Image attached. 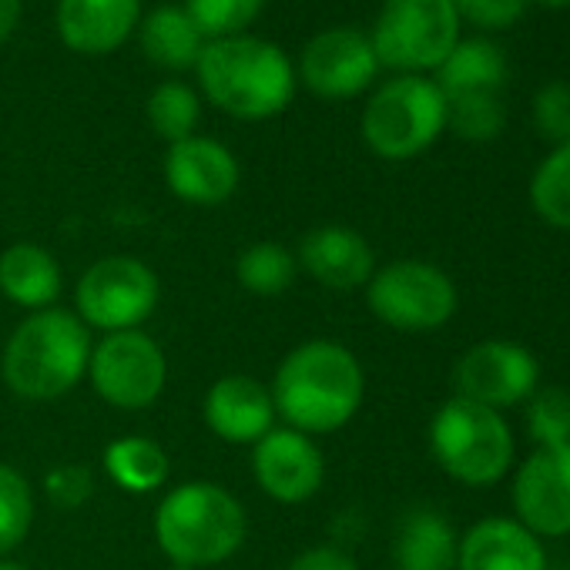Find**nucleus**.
Returning a JSON list of instances; mask_svg holds the SVG:
<instances>
[{
  "mask_svg": "<svg viewBox=\"0 0 570 570\" xmlns=\"http://www.w3.org/2000/svg\"><path fill=\"white\" fill-rule=\"evenodd\" d=\"M517 520L537 537L570 533V443L537 446L513 476Z\"/></svg>",
  "mask_w": 570,
  "mask_h": 570,
  "instance_id": "nucleus-13",
  "label": "nucleus"
},
{
  "mask_svg": "<svg viewBox=\"0 0 570 570\" xmlns=\"http://www.w3.org/2000/svg\"><path fill=\"white\" fill-rule=\"evenodd\" d=\"M35 523V493L21 470L0 463V557L24 543Z\"/></svg>",
  "mask_w": 570,
  "mask_h": 570,
  "instance_id": "nucleus-28",
  "label": "nucleus"
},
{
  "mask_svg": "<svg viewBox=\"0 0 570 570\" xmlns=\"http://www.w3.org/2000/svg\"><path fill=\"white\" fill-rule=\"evenodd\" d=\"M453 383H456V396L500 413L533 396L540 383V363L520 343L487 340L460 356L453 370Z\"/></svg>",
  "mask_w": 570,
  "mask_h": 570,
  "instance_id": "nucleus-11",
  "label": "nucleus"
},
{
  "mask_svg": "<svg viewBox=\"0 0 570 570\" xmlns=\"http://www.w3.org/2000/svg\"><path fill=\"white\" fill-rule=\"evenodd\" d=\"M296 262L309 272V278H316L320 285L336 289V293L360 289V285H366L376 272V255H373L370 242L346 225L313 228L303 238Z\"/></svg>",
  "mask_w": 570,
  "mask_h": 570,
  "instance_id": "nucleus-17",
  "label": "nucleus"
},
{
  "mask_svg": "<svg viewBox=\"0 0 570 570\" xmlns=\"http://www.w3.org/2000/svg\"><path fill=\"white\" fill-rule=\"evenodd\" d=\"M299 275L296 255L278 242H255L235 258V278L252 296H282Z\"/></svg>",
  "mask_w": 570,
  "mask_h": 570,
  "instance_id": "nucleus-25",
  "label": "nucleus"
},
{
  "mask_svg": "<svg viewBox=\"0 0 570 570\" xmlns=\"http://www.w3.org/2000/svg\"><path fill=\"white\" fill-rule=\"evenodd\" d=\"M446 128V98L423 75L386 81L363 111V138L386 161L423 155Z\"/></svg>",
  "mask_w": 570,
  "mask_h": 570,
  "instance_id": "nucleus-6",
  "label": "nucleus"
},
{
  "mask_svg": "<svg viewBox=\"0 0 570 570\" xmlns=\"http://www.w3.org/2000/svg\"><path fill=\"white\" fill-rule=\"evenodd\" d=\"M252 473L265 497L278 503H306L326 480V460L313 436L289 426H272L252 446Z\"/></svg>",
  "mask_w": 570,
  "mask_h": 570,
  "instance_id": "nucleus-14",
  "label": "nucleus"
},
{
  "mask_svg": "<svg viewBox=\"0 0 570 570\" xmlns=\"http://www.w3.org/2000/svg\"><path fill=\"white\" fill-rule=\"evenodd\" d=\"M265 0H185V14L202 31L205 41L245 35V28L262 14Z\"/></svg>",
  "mask_w": 570,
  "mask_h": 570,
  "instance_id": "nucleus-29",
  "label": "nucleus"
},
{
  "mask_svg": "<svg viewBox=\"0 0 570 570\" xmlns=\"http://www.w3.org/2000/svg\"><path fill=\"white\" fill-rule=\"evenodd\" d=\"M456 550L460 537L436 510L406 513L393 540L396 570H456Z\"/></svg>",
  "mask_w": 570,
  "mask_h": 570,
  "instance_id": "nucleus-22",
  "label": "nucleus"
},
{
  "mask_svg": "<svg viewBox=\"0 0 570 570\" xmlns=\"http://www.w3.org/2000/svg\"><path fill=\"white\" fill-rule=\"evenodd\" d=\"M430 450L456 483L493 487L513 463V433L497 410L453 396L430 423Z\"/></svg>",
  "mask_w": 570,
  "mask_h": 570,
  "instance_id": "nucleus-5",
  "label": "nucleus"
},
{
  "mask_svg": "<svg viewBox=\"0 0 570 570\" xmlns=\"http://www.w3.org/2000/svg\"><path fill=\"white\" fill-rule=\"evenodd\" d=\"M540 4H547V8H567L570 0H540Z\"/></svg>",
  "mask_w": 570,
  "mask_h": 570,
  "instance_id": "nucleus-38",
  "label": "nucleus"
},
{
  "mask_svg": "<svg viewBox=\"0 0 570 570\" xmlns=\"http://www.w3.org/2000/svg\"><path fill=\"white\" fill-rule=\"evenodd\" d=\"M158 293V275L145 262L131 255H108L81 275L75 289V316L105 336L138 330L155 313Z\"/></svg>",
  "mask_w": 570,
  "mask_h": 570,
  "instance_id": "nucleus-9",
  "label": "nucleus"
},
{
  "mask_svg": "<svg viewBox=\"0 0 570 570\" xmlns=\"http://www.w3.org/2000/svg\"><path fill=\"white\" fill-rule=\"evenodd\" d=\"M168 570H195V567H168Z\"/></svg>",
  "mask_w": 570,
  "mask_h": 570,
  "instance_id": "nucleus-39",
  "label": "nucleus"
},
{
  "mask_svg": "<svg viewBox=\"0 0 570 570\" xmlns=\"http://www.w3.org/2000/svg\"><path fill=\"white\" fill-rule=\"evenodd\" d=\"M285 570H360V567L346 550L323 543V547H309L299 557H293V563Z\"/></svg>",
  "mask_w": 570,
  "mask_h": 570,
  "instance_id": "nucleus-35",
  "label": "nucleus"
},
{
  "mask_svg": "<svg viewBox=\"0 0 570 570\" xmlns=\"http://www.w3.org/2000/svg\"><path fill=\"white\" fill-rule=\"evenodd\" d=\"M460 18L480 28H510L520 21L527 0H450Z\"/></svg>",
  "mask_w": 570,
  "mask_h": 570,
  "instance_id": "nucleus-33",
  "label": "nucleus"
},
{
  "mask_svg": "<svg viewBox=\"0 0 570 570\" xmlns=\"http://www.w3.org/2000/svg\"><path fill=\"white\" fill-rule=\"evenodd\" d=\"M376 71L380 61L373 41L353 28H333L316 35L299 58L303 85L326 101H346L363 95L373 85Z\"/></svg>",
  "mask_w": 570,
  "mask_h": 570,
  "instance_id": "nucleus-12",
  "label": "nucleus"
},
{
  "mask_svg": "<svg viewBox=\"0 0 570 570\" xmlns=\"http://www.w3.org/2000/svg\"><path fill=\"white\" fill-rule=\"evenodd\" d=\"M205 426L235 446H255L275 426V403L265 383L255 376H222L208 386L202 403Z\"/></svg>",
  "mask_w": 570,
  "mask_h": 570,
  "instance_id": "nucleus-16",
  "label": "nucleus"
},
{
  "mask_svg": "<svg viewBox=\"0 0 570 570\" xmlns=\"http://www.w3.org/2000/svg\"><path fill=\"white\" fill-rule=\"evenodd\" d=\"M195 71L205 98L242 121L275 118L296 95L293 61L282 55V48L252 35L205 41Z\"/></svg>",
  "mask_w": 570,
  "mask_h": 570,
  "instance_id": "nucleus-2",
  "label": "nucleus"
},
{
  "mask_svg": "<svg viewBox=\"0 0 570 570\" xmlns=\"http://www.w3.org/2000/svg\"><path fill=\"white\" fill-rule=\"evenodd\" d=\"M45 487H48V497H51L55 507L75 510L91 497L95 480H91V470H85V466H58V470L48 473Z\"/></svg>",
  "mask_w": 570,
  "mask_h": 570,
  "instance_id": "nucleus-34",
  "label": "nucleus"
},
{
  "mask_svg": "<svg viewBox=\"0 0 570 570\" xmlns=\"http://www.w3.org/2000/svg\"><path fill=\"white\" fill-rule=\"evenodd\" d=\"M527 430L537 446L570 443V393L560 386L533 390L527 406Z\"/></svg>",
  "mask_w": 570,
  "mask_h": 570,
  "instance_id": "nucleus-31",
  "label": "nucleus"
},
{
  "mask_svg": "<svg viewBox=\"0 0 570 570\" xmlns=\"http://www.w3.org/2000/svg\"><path fill=\"white\" fill-rule=\"evenodd\" d=\"M245 510L235 493L212 480H188L165 493L155 510V540L175 567H212L245 543Z\"/></svg>",
  "mask_w": 570,
  "mask_h": 570,
  "instance_id": "nucleus-4",
  "label": "nucleus"
},
{
  "mask_svg": "<svg viewBox=\"0 0 570 570\" xmlns=\"http://www.w3.org/2000/svg\"><path fill=\"white\" fill-rule=\"evenodd\" d=\"M202 48H205V38L191 24L185 8L165 4V8H155L141 21V51L158 68H168V71L195 68L202 58Z\"/></svg>",
  "mask_w": 570,
  "mask_h": 570,
  "instance_id": "nucleus-23",
  "label": "nucleus"
},
{
  "mask_svg": "<svg viewBox=\"0 0 570 570\" xmlns=\"http://www.w3.org/2000/svg\"><path fill=\"white\" fill-rule=\"evenodd\" d=\"M105 470L125 493H151L168 480V453L148 436H121L105 446Z\"/></svg>",
  "mask_w": 570,
  "mask_h": 570,
  "instance_id": "nucleus-24",
  "label": "nucleus"
},
{
  "mask_svg": "<svg viewBox=\"0 0 570 570\" xmlns=\"http://www.w3.org/2000/svg\"><path fill=\"white\" fill-rule=\"evenodd\" d=\"M456 303L453 278L420 258L390 262L366 282L370 313L396 333H436L453 320Z\"/></svg>",
  "mask_w": 570,
  "mask_h": 570,
  "instance_id": "nucleus-7",
  "label": "nucleus"
},
{
  "mask_svg": "<svg viewBox=\"0 0 570 570\" xmlns=\"http://www.w3.org/2000/svg\"><path fill=\"white\" fill-rule=\"evenodd\" d=\"M533 125L553 148L570 141V85L550 81L533 95Z\"/></svg>",
  "mask_w": 570,
  "mask_h": 570,
  "instance_id": "nucleus-32",
  "label": "nucleus"
},
{
  "mask_svg": "<svg viewBox=\"0 0 570 570\" xmlns=\"http://www.w3.org/2000/svg\"><path fill=\"white\" fill-rule=\"evenodd\" d=\"M530 202L547 225L570 232V141L540 161L530 181Z\"/></svg>",
  "mask_w": 570,
  "mask_h": 570,
  "instance_id": "nucleus-26",
  "label": "nucleus"
},
{
  "mask_svg": "<svg viewBox=\"0 0 570 570\" xmlns=\"http://www.w3.org/2000/svg\"><path fill=\"white\" fill-rule=\"evenodd\" d=\"M198 115H202L198 95L181 81H165L148 98V121H151L155 135L165 138L168 145L191 138Z\"/></svg>",
  "mask_w": 570,
  "mask_h": 570,
  "instance_id": "nucleus-27",
  "label": "nucleus"
},
{
  "mask_svg": "<svg viewBox=\"0 0 570 570\" xmlns=\"http://www.w3.org/2000/svg\"><path fill=\"white\" fill-rule=\"evenodd\" d=\"M436 88L446 101L470 95H497L507 81V55L487 38L456 41L453 51L436 68Z\"/></svg>",
  "mask_w": 570,
  "mask_h": 570,
  "instance_id": "nucleus-21",
  "label": "nucleus"
},
{
  "mask_svg": "<svg viewBox=\"0 0 570 570\" xmlns=\"http://www.w3.org/2000/svg\"><path fill=\"white\" fill-rule=\"evenodd\" d=\"M91 363V333L68 309H41L31 313L8 340L4 383L14 396L31 403H48L71 393Z\"/></svg>",
  "mask_w": 570,
  "mask_h": 570,
  "instance_id": "nucleus-3",
  "label": "nucleus"
},
{
  "mask_svg": "<svg viewBox=\"0 0 570 570\" xmlns=\"http://www.w3.org/2000/svg\"><path fill=\"white\" fill-rule=\"evenodd\" d=\"M268 393L275 416H282L285 426L323 436L343 430L360 413L366 376L343 343L309 340L278 363Z\"/></svg>",
  "mask_w": 570,
  "mask_h": 570,
  "instance_id": "nucleus-1",
  "label": "nucleus"
},
{
  "mask_svg": "<svg viewBox=\"0 0 570 570\" xmlns=\"http://www.w3.org/2000/svg\"><path fill=\"white\" fill-rule=\"evenodd\" d=\"M141 0H58V35L78 55H111L138 28Z\"/></svg>",
  "mask_w": 570,
  "mask_h": 570,
  "instance_id": "nucleus-19",
  "label": "nucleus"
},
{
  "mask_svg": "<svg viewBox=\"0 0 570 570\" xmlns=\"http://www.w3.org/2000/svg\"><path fill=\"white\" fill-rule=\"evenodd\" d=\"M61 265L58 258L31 242H14L0 255V293L28 313L51 309L61 296Z\"/></svg>",
  "mask_w": 570,
  "mask_h": 570,
  "instance_id": "nucleus-20",
  "label": "nucleus"
},
{
  "mask_svg": "<svg viewBox=\"0 0 570 570\" xmlns=\"http://www.w3.org/2000/svg\"><path fill=\"white\" fill-rule=\"evenodd\" d=\"M507 111L497 95H470L446 101V128L466 141H490L503 131Z\"/></svg>",
  "mask_w": 570,
  "mask_h": 570,
  "instance_id": "nucleus-30",
  "label": "nucleus"
},
{
  "mask_svg": "<svg viewBox=\"0 0 570 570\" xmlns=\"http://www.w3.org/2000/svg\"><path fill=\"white\" fill-rule=\"evenodd\" d=\"M88 376L95 393L108 406L135 413L158 403V396L165 393L168 363L161 346L148 333L125 330L108 333L98 346H91Z\"/></svg>",
  "mask_w": 570,
  "mask_h": 570,
  "instance_id": "nucleus-10",
  "label": "nucleus"
},
{
  "mask_svg": "<svg viewBox=\"0 0 570 570\" xmlns=\"http://www.w3.org/2000/svg\"><path fill=\"white\" fill-rule=\"evenodd\" d=\"M370 41L386 68L436 71L460 41V14L450 0H386Z\"/></svg>",
  "mask_w": 570,
  "mask_h": 570,
  "instance_id": "nucleus-8",
  "label": "nucleus"
},
{
  "mask_svg": "<svg viewBox=\"0 0 570 570\" xmlns=\"http://www.w3.org/2000/svg\"><path fill=\"white\" fill-rule=\"evenodd\" d=\"M165 181L175 191V198L188 205H222L238 188V161L225 145L191 135L168 148Z\"/></svg>",
  "mask_w": 570,
  "mask_h": 570,
  "instance_id": "nucleus-15",
  "label": "nucleus"
},
{
  "mask_svg": "<svg viewBox=\"0 0 570 570\" xmlns=\"http://www.w3.org/2000/svg\"><path fill=\"white\" fill-rule=\"evenodd\" d=\"M21 21V0H0V45H4Z\"/></svg>",
  "mask_w": 570,
  "mask_h": 570,
  "instance_id": "nucleus-36",
  "label": "nucleus"
},
{
  "mask_svg": "<svg viewBox=\"0 0 570 570\" xmlns=\"http://www.w3.org/2000/svg\"><path fill=\"white\" fill-rule=\"evenodd\" d=\"M456 570H547V550L520 520L487 517L460 537Z\"/></svg>",
  "mask_w": 570,
  "mask_h": 570,
  "instance_id": "nucleus-18",
  "label": "nucleus"
},
{
  "mask_svg": "<svg viewBox=\"0 0 570 570\" xmlns=\"http://www.w3.org/2000/svg\"><path fill=\"white\" fill-rule=\"evenodd\" d=\"M0 570H24V567L14 563V560H8V557H0Z\"/></svg>",
  "mask_w": 570,
  "mask_h": 570,
  "instance_id": "nucleus-37",
  "label": "nucleus"
}]
</instances>
